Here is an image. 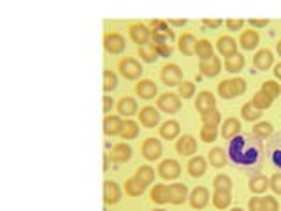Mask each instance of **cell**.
Segmentation results:
<instances>
[{
  "label": "cell",
  "instance_id": "cell-1",
  "mask_svg": "<svg viewBox=\"0 0 281 211\" xmlns=\"http://www.w3.org/2000/svg\"><path fill=\"white\" fill-rule=\"evenodd\" d=\"M118 69H119V72L123 74V78H125V80H130V81L137 80V78H140V74H143V65H140L135 59H130V56L119 60Z\"/></svg>",
  "mask_w": 281,
  "mask_h": 211
},
{
  "label": "cell",
  "instance_id": "cell-2",
  "mask_svg": "<svg viewBox=\"0 0 281 211\" xmlns=\"http://www.w3.org/2000/svg\"><path fill=\"white\" fill-rule=\"evenodd\" d=\"M156 106H158L160 111L167 114H176L177 111L181 109V99L179 95L176 93H164L156 99Z\"/></svg>",
  "mask_w": 281,
  "mask_h": 211
},
{
  "label": "cell",
  "instance_id": "cell-3",
  "mask_svg": "<svg viewBox=\"0 0 281 211\" xmlns=\"http://www.w3.org/2000/svg\"><path fill=\"white\" fill-rule=\"evenodd\" d=\"M125 37L118 32H109L106 37H104V48L109 55H119V53L125 51Z\"/></svg>",
  "mask_w": 281,
  "mask_h": 211
},
{
  "label": "cell",
  "instance_id": "cell-4",
  "mask_svg": "<svg viewBox=\"0 0 281 211\" xmlns=\"http://www.w3.org/2000/svg\"><path fill=\"white\" fill-rule=\"evenodd\" d=\"M129 35H130V39L134 41V43L137 44L139 48L150 44V39H151L150 28H148L144 23H132L130 28H129Z\"/></svg>",
  "mask_w": 281,
  "mask_h": 211
},
{
  "label": "cell",
  "instance_id": "cell-5",
  "mask_svg": "<svg viewBox=\"0 0 281 211\" xmlns=\"http://www.w3.org/2000/svg\"><path fill=\"white\" fill-rule=\"evenodd\" d=\"M160 78H162L164 85H167V86H179L181 83H183V72H181V69L177 67L176 64L164 65Z\"/></svg>",
  "mask_w": 281,
  "mask_h": 211
},
{
  "label": "cell",
  "instance_id": "cell-6",
  "mask_svg": "<svg viewBox=\"0 0 281 211\" xmlns=\"http://www.w3.org/2000/svg\"><path fill=\"white\" fill-rule=\"evenodd\" d=\"M162 143H160L156 138H148L146 141L143 143V148H140V153H143V157L146 160H150V162H155V160H158L160 157H162Z\"/></svg>",
  "mask_w": 281,
  "mask_h": 211
},
{
  "label": "cell",
  "instance_id": "cell-7",
  "mask_svg": "<svg viewBox=\"0 0 281 211\" xmlns=\"http://www.w3.org/2000/svg\"><path fill=\"white\" fill-rule=\"evenodd\" d=\"M199 69L202 72V76L206 78H214L222 72V62L218 56L211 55V56H206V59H200L199 62Z\"/></svg>",
  "mask_w": 281,
  "mask_h": 211
},
{
  "label": "cell",
  "instance_id": "cell-8",
  "mask_svg": "<svg viewBox=\"0 0 281 211\" xmlns=\"http://www.w3.org/2000/svg\"><path fill=\"white\" fill-rule=\"evenodd\" d=\"M137 114H139V122L143 123V127H146V129H155L160 123V113L151 106L143 107Z\"/></svg>",
  "mask_w": 281,
  "mask_h": 211
},
{
  "label": "cell",
  "instance_id": "cell-9",
  "mask_svg": "<svg viewBox=\"0 0 281 211\" xmlns=\"http://www.w3.org/2000/svg\"><path fill=\"white\" fill-rule=\"evenodd\" d=\"M158 175L164 180H176L181 175V165L174 159H167L158 165Z\"/></svg>",
  "mask_w": 281,
  "mask_h": 211
},
{
  "label": "cell",
  "instance_id": "cell-10",
  "mask_svg": "<svg viewBox=\"0 0 281 211\" xmlns=\"http://www.w3.org/2000/svg\"><path fill=\"white\" fill-rule=\"evenodd\" d=\"M176 151L183 157L195 155V151H197L195 138H193V136H181V138L176 141Z\"/></svg>",
  "mask_w": 281,
  "mask_h": 211
},
{
  "label": "cell",
  "instance_id": "cell-11",
  "mask_svg": "<svg viewBox=\"0 0 281 211\" xmlns=\"http://www.w3.org/2000/svg\"><path fill=\"white\" fill-rule=\"evenodd\" d=\"M216 99H214V95L211 92H200L199 95H197L195 99V109L199 111L200 114L208 113V111H213L216 109Z\"/></svg>",
  "mask_w": 281,
  "mask_h": 211
},
{
  "label": "cell",
  "instance_id": "cell-12",
  "mask_svg": "<svg viewBox=\"0 0 281 211\" xmlns=\"http://www.w3.org/2000/svg\"><path fill=\"white\" fill-rule=\"evenodd\" d=\"M111 160L116 164H123V162H129L132 159V148L127 143H118L113 146V150L109 153Z\"/></svg>",
  "mask_w": 281,
  "mask_h": 211
},
{
  "label": "cell",
  "instance_id": "cell-13",
  "mask_svg": "<svg viewBox=\"0 0 281 211\" xmlns=\"http://www.w3.org/2000/svg\"><path fill=\"white\" fill-rule=\"evenodd\" d=\"M209 202V192L206 187H197L192 190L190 194V204H192L193 209H202L206 208Z\"/></svg>",
  "mask_w": 281,
  "mask_h": 211
},
{
  "label": "cell",
  "instance_id": "cell-14",
  "mask_svg": "<svg viewBox=\"0 0 281 211\" xmlns=\"http://www.w3.org/2000/svg\"><path fill=\"white\" fill-rule=\"evenodd\" d=\"M156 85L151 80H140L137 85H135V93H137L139 99L143 101H151L156 95Z\"/></svg>",
  "mask_w": 281,
  "mask_h": 211
},
{
  "label": "cell",
  "instance_id": "cell-15",
  "mask_svg": "<svg viewBox=\"0 0 281 211\" xmlns=\"http://www.w3.org/2000/svg\"><path fill=\"white\" fill-rule=\"evenodd\" d=\"M188 197V190H187V185L183 183H172L169 187V202L171 204H183Z\"/></svg>",
  "mask_w": 281,
  "mask_h": 211
},
{
  "label": "cell",
  "instance_id": "cell-16",
  "mask_svg": "<svg viewBox=\"0 0 281 211\" xmlns=\"http://www.w3.org/2000/svg\"><path fill=\"white\" fill-rule=\"evenodd\" d=\"M122 199V190L113 180H106L104 181V201L106 204H116Z\"/></svg>",
  "mask_w": 281,
  "mask_h": 211
},
{
  "label": "cell",
  "instance_id": "cell-17",
  "mask_svg": "<svg viewBox=\"0 0 281 211\" xmlns=\"http://www.w3.org/2000/svg\"><path fill=\"white\" fill-rule=\"evenodd\" d=\"M216 48H218V51H220V55L225 56V59H229V56H232L237 53V43H235L232 37H229V35L220 37L216 43Z\"/></svg>",
  "mask_w": 281,
  "mask_h": 211
},
{
  "label": "cell",
  "instance_id": "cell-18",
  "mask_svg": "<svg viewBox=\"0 0 281 211\" xmlns=\"http://www.w3.org/2000/svg\"><path fill=\"white\" fill-rule=\"evenodd\" d=\"M206 171H208V164H206V159L200 155L193 157V159H190L188 162V175L192 178H200L206 175Z\"/></svg>",
  "mask_w": 281,
  "mask_h": 211
},
{
  "label": "cell",
  "instance_id": "cell-19",
  "mask_svg": "<svg viewBox=\"0 0 281 211\" xmlns=\"http://www.w3.org/2000/svg\"><path fill=\"white\" fill-rule=\"evenodd\" d=\"M118 113L122 114V117H134L135 113H139L137 111V102H135V99L129 97V95H125V97L119 99L118 102Z\"/></svg>",
  "mask_w": 281,
  "mask_h": 211
},
{
  "label": "cell",
  "instance_id": "cell-20",
  "mask_svg": "<svg viewBox=\"0 0 281 211\" xmlns=\"http://www.w3.org/2000/svg\"><path fill=\"white\" fill-rule=\"evenodd\" d=\"M123 125H125V122H123L119 117H106L104 120V132L106 136H119L123 130Z\"/></svg>",
  "mask_w": 281,
  "mask_h": 211
},
{
  "label": "cell",
  "instance_id": "cell-21",
  "mask_svg": "<svg viewBox=\"0 0 281 211\" xmlns=\"http://www.w3.org/2000/svg\"><path fill=\"white\" fill-rule=\"evenodd\" d=\"M179 132H181V127L176 120H167V122H164L162 127H160V136L167 141L176 139L177 136H179Z\"/></svg>",
  "mask_w": 281,
  "mask_h": 211
},
{
  "label": "cell",
  "instance_id": "cell-22",
  "mask_svg": "<svg viewBox=\"0 0 281 211\" xmlns=\"http://www.w3.org/2000/svg\"><path fill=\"white\" fill-rule=\"evenodd\" d=\"M272 62H274V56H272V53L269 51V49H260L253 59L255 67H257L258 70H269Z\"/></svg>",
  "mask_w": 281,
  "mask_h": 211
},
{
  "label": "cell",
  "instance_id": "cell-23",
  "mask_svg": "<svg viewBox=\"0 0 281 211\" xmlns=\"http://www.w3.org/2000/svg\"><path fill=\"white\" fill-rule=\"evenodd\" d=\"M177 46H179V51L183 53V55H193L195 53V46H197V39L193 37V34H183L179 37V43H177Z\"/></svg>",
  "mask_w": 281,
  "mask_h": 211
},
{
  "label": "cell",
  "instance_id": "cell-24",
  "mask_svg": "<svg viewBox=\"0 0 281 211\" xmlns=\"http://www.w3.org/2000/svg\"><path fill=\"white\" fill-rule=\"evenodd\" d=\"M241 122H239L237 118H229L225 120V123H223L222 127V138L223 139H230L234 138L235 134H239V130H241Z\"/></svg>",
  "mask_w": 281,
  "mask_h": 211
},
{
  "label": "cell",
  "instance_id": "cell-25",
  "mask_svg": "<svg viewBox=\"0 0 281 211\" xmlns=\"http://www.w3.org/2000/svg\"><path fill=\"white\" fill-rule=\"evenodd\" d=\"M258 41H260V37L258 34L255 30H245L241 34V39H239V44H241V48L243 49H253V48H257L258 46Z\"/></svg>",
  "mask_w": 281,
  "mask_h": 211
},
{
  "label": "cell",
  "instance_id": "cell-26",
  "mask_svg": "<svg viewBox=\"0 0 281 211\" xmlns=\"http://www.w3.org/2000/svg\"><path fill=\"white\" fill-rule=\"evenodd\" d=\"M218 95L225 101H232L234 97H237V90H235V85L232 80H223L220 85H218Z\"/></svg>",
  "mask_w": 281,
  "mask_h": 211
},
{
  "label": "cell",
  "instance_id": "cell-27",
  "mask_svg": "<svg viewBox=\"0 0 281 211\" xmlns=\"http://www.w3.org/2000/svg\"><path fill=\"white\" fill-rule=\"evenodd\" d=\"M232 202V196L227 190H214L213 194V204L218 209H227Z\"/></svg>",
  "mask_w": 281,
  "mask_h": 211
},
{
  "label": "cell",
  "instance_id": "cell-28",
  "mask_svg": "<svg viewBox=\"0 0 281 211\" xmlns=\"http://www.w3.org/2000/svg\"><path fill=\"white\" fill-rule=\"evenodd\" d=\"M248 187H250V190L253 194H264L267 188L271 187V180L267 176H262V175L255 176L250 180V185H248Z\"/></svg>",
  "mask_w": 281,
  "mask_h": 211
},
{
  "label": "cell",
  "instance_id": "cell-29",
  "mask_svg": "<svg viewBox=\"0 0 281 211\" xmlns=\"http://www.w3.org/2000/svg\"><path fill=\"white\" fill-rule=\"evenodd\" d=\"M150 196L155 204H165V202H169V187H165L162 183L155 185V187L151 188Z\"/></svg>",
  "mask_w": 281,
  "mask_h": 211
},
{
  "label": "cell",
  "instance_id": "cell-30",
  "mask_svg": "<svg viewBox=\"0 0 281 211\" xmlns=\"http://www.w3.org/2000/svg\"><path fill=\"white\" fill-rule=\"evenodd\" d=\"M245 67V56L241 55V53H235V55L229 56V59H225V69L227 72H239V70H243Z\"/></svg>",
  "mask_w": 281,
  "mask_h": 211
},
{
  "label": "cell",
  "instance_id": "cell-31",
  "mask_svg": "<svg viewBox=\"0 0 281 211\" xmlns=\"http://www.w3.org/2000/svg\"><path fill=\"white\" fill-rule=\"evenodd\" d=\"M135 178L144 187H148L155 180V171H153V167H150V165H140V167H137V171H135Z\"/></svg>",
  "mask_w": 281,
  "mask_h": 211
},
{
  "label": "cell",
  "instance_id": "cell-32",
  "mask_svg": "<svg viewBox=\"0 0 281 211\" xmlns=\"http://www.w3.org/2000/svg\"><path fill=\"white\" fill-rule=\"evenodd\" d=\"M151 28H153L151 34L162 35V37H169L171 41H174V32H172L171 28H169V25L165 23V22H160V20H153V22H151Z\"/></svg>",
  "mask_w": 281,
  "mask_h": 211
},
{
  "label": "cell",
  "instance_id": "cell-33",
  "mask_svg": "<svg viewBox=\"0 0 281 211\" xmlns=\"http://www.w3.org/2000/svg\"><path fill=\"white\" fill-rule=\"evenodd\" d=\"M137 55L140 56V60L148 62V64H153V62H156V59H158V53H156V49H155V46H153V43L146 44V46H140L137 49Z\"/></svg>",
  "mask_w": 281,
  "mask_h": 211
},
{
  "label": "cell",
  "instance_id": "cell-34",
  "mask_svg": "<svg viewBox=\"0 0 281 211\" xmlns=\"http://www.w3.org/2000/svg\"><path fill=\"white\" fill-rule=\"evenodd\" d=\"M208 159H209V164L213 165V167H223L227 162V155H225V150H222V148H213L209 153H208Z\"/></svg>",
  "mask_w": 281,
  "mask_h": 211
},
{
  "label": "cell",
  "instance_id": "cell-35",
  "mask_svg": "<svg viewBox=\"0 0 281 211\" xmlns=\"http://www.w3.org/2000/svg\"><path fill=\"white\" fill-rule=\"evenodd\" d=\"M144 185L140 183L137 178H130V180L125 181V192L129 194L130 197H137V196H143L144 192Z\"/></svg>",
  "mask_w": 281,
  "mask_h": 211
},
{
  "label": "cell",
  "instance_id": "cell-36",
  "mask_svg": "<svg viewBox=\"0 0 281 211\" xmlns=\"http://www.w3.org/2000/svg\"><path fill=\"white\" fill-rule=\"evenodd\" d=\"M122 139L123 141H132V139H135L139 136V127H137V123L134 122V120H127L125 122V125H123V130H122Z\"/></svg>",
  "mask_w": 281,
  "mask_h": 211
},
{
  "label": "cell",
  "instance_id": "cell-37",
  "mask_svg": "<svg viewBox=\"0 0 281 211\" xmlns=\"http://www.w3.org/2000/svg\"><path fill=\"white\" fill-rule=\"evenodd\" d=\"M241 117L243 120H246V122H255V120L262 117V113H260V109H257L251 102H248V104L241 107Z\"/></svg>",
  "mask_w": 281,
  "mask_h": 211
},
{
  "label": "cell",
  "instance_id": "cell-38",
  "mask_svg": "<svg viewBox=\"0 0 281 211\" xmlns=\"http://www.w3.org/2000/svg\"><path fill=\"white\" fill-rule=\"evenodd\" d=\"M251 104H253L257 109H267V107H271V104H272V99L269 97V95H266L260 90V92H257L253 95V99H251Z\"/></svg>",
  "mask_w": 281,
  "mask_h": 211
},
{
  "label": "cell",
  "instance_id": "cell-39",
  "mask_svg": "<svg viewBox=\"0 0 281 211\" xmlns=\"http://www.w3.org/2000/svg\"><path fill=\"white\" fill-rule=\"evenodd\" d=\"M262 92L266 93V95H269L272 101H274L276 97H279L281 86H279L276 81H264V83H262Z\"/></svg>",
  "mask_w": 281,
  "mask_h": 211
},
{
  "label": "cell",
  "instance_id": "cell-40",
  "mask_svg": "<svg viewBox=\"0 0 281 211\" xmlns=\"http://www.w3.org/2000/svg\"><path fill=\"white\" fill-rule=\"evenodd\" d=\"M116 86H118V76L113 72V70L106 69L104 70V90L109 93V92H113Z\"/></svg>",
  "mask_w": 281,
  "mask_h": 211
},
{
  "label": "cell",
  "instance_id": "cell-41",
  "mask_svg": "<svg viewBox=\"0 0 281 211\" xmlns=\"http://www.w3.org/2000/svg\"><path fill=\"white\" fill-rule=\"evenodd\" d=\"M195 53H197V56H199V59H206V56L213 55V46H211V43H209V41H206V39L197 41Z\"/></svg>",
  "mask_w": 281,
  "mask_h": 211
},
{
  "label": "cell",
  "instance_id": "cell-42",
  "mask_svg": "<svg viewBox=\"0 0 281 211\" xmlns=\"http://www.w3.org/2000/svg\"><path fill=\"white\" fill-rule=\"evenodd\" d=\"M193 93H195V85L192 81H183L177 86V95L181 99H192Z\"/></svg>",
  "mask_w": 281,
  "mask_h": 211
},
{
  "label": "cell",
  "instance_id": "cell-43",
  "mask_svg": "<svg viewBox=\"0 0 281 211\" xmlns=\"http://www.w3.org/2000/svg\"><path fill=\"white\" fill-rule=\"evenodd\" d=\"M213 187H214V190H227V192H230V188H232V180L225 175H218L213 181Z\"/></svg>",
  "mask_w": 281,
  "mask_h": 211
},
{
  "label": "cell",
  "instance_id": "cell-44",
  "mask_svg": "<svg viewBox=\"0 0 281 211\" xmlns=\"http://www.w3.org/2000/svg\"><path fill=\"white\" fill-rule=\"evenodd\" d=\"M220 111L218 109H213V111H208V113L202 114V122H204V125H211V127H218V123H220Z\"/></svg>",
  "mask_w": 281,
  "mask_h": 211
},
{
  "label": "cell",
  "instance_id": "cell-45",
  "mask_svg": "<svg viewBox=\"0 0 281 211\" xmlns=\"http://www.w3.org/2000/svg\"><path fill=\"white\" fill-rule=\"evenodd\" d=\"M218 138V130L216 127H211V125H204L200 130V139L204 141V143H213V141H216Z\"/></svg>",
  "mask_w": 281,
  "mask_h": 211
},
{
  "label": "cell",
  "instance_id": "cell-46",
  "mask_svg": "<svg viewBox=\"0 0 281 211\" xmlns=\"http://www.w3.org/2000/svg\"><path fill=\"white\" fill-rule=\"evenodd\" d=\"M253 134L258 136V138H267V136L272 134V125L269 122H260L253 127Z\"/></svg>",
  "mask_w": 281,
  "mask_h": 211
},
{
  "label": "cell",
  "instance_id": "cell-47",
  "mask_svg": "<svg viewBox=\"0 0 281 211\" xmlns=\"http://www.w3.org/2000/svg\"><path fill=\"white\" fill-rule=\"evenodd\" d=\"M262 208L264 211H279V204L272 196H267L262 197Z\"/></svg>",
  "mask_w": 281,
  "mask_h": 211
},
{
  "label": "cell",
  "instance_id": "cell-48",
  "mask_svg": "<svg viewBox=\"0 0 281 211\" xmlns=\"http://www.w3.org/2000/svg\"><path fill=\"white\" fill-rule=\"evenodd\" d=\"M248 209L250 211H264L262 199H260V197H251L250 202H248Z\"/></svg>",
  "mask_w": 281,
  "mask_h": 211
},
{
  "label": "cell",
  "instance_id": "cell-49",
  "mask_svg": "<svg viewBox=\"0 0 281 211\" xmlns=\"http://www.w3.org/2000/svg\"><path fill=\"white\" fill-rule=\"evenodd\" d=\"M271 188L274 194L281 196V175H274L271 178Z\"/></svg>",
  "mask_w": 281,
  "mask_h": 211
},
{
  "label": "cell",
  "instance_id": "cell-50",
  "mask_svg": "<svg viewBox=\"0 0 281 211\" xmlns=\"http://www.w3.org/2000/svg\"><path fill=\"white\" fill-rule=\"evenodd\" d=\"M243 25H245L243 20H227V28H229V30H232V32L241 30Z\"/></svg>",
  "mask_w": 281,
  "mask_h": 211
},
{
  "label": "cell",
  "instance_id": "cell-51",
  "mask_svg": "<svg viewBox=\"0 0 281 211\" xmlns=\"http://www.w3.org/2000/svg\"><path fill=\"white\" fill-rule=\"evenodd\" d=\"M234 85H235V90H237V95H243L246 92V81L243 78H234Z\"/></svg>",
  "mask_w": 281,
  "mask_h": 211
},
{
  "label": "cell",
  "instance_id": "cell-52",
  "mask_svg": "<svg viewBox=\"0 0 281 211\" xmlns=\"http://www.w3.org/2000/svg\"><path fill=\"white\" fill-rule=\"evenodd\" d=\"M113 107H114V101H113V97L111 95H104V113L109 117V113L113 111Z\"/></svg>",
  "mask_w": 281,
  "mask_h": 211
},
{
  "label": "cell",
  "instance_id": "cell-53",
  "mask_svg": "<svg viewBox=\"0 0 281 211\" xmlns=\"http://www.w3.org/2000/svg\"><path fill=\"white\" fill-rule=\"evenodd\" d=\"M222 20H204V25L208 28H211V30H216V28L222 27Z\"/></svg>",
  "mask_w": 281,
  "mask_h": 211
},
{
  "label": "cell",
  "instance_id": "cell-54",
  "mask_svg": "<svg viewBox=\"0 0 281 211\" xmlns=\"http://www.w3.org/2000/svg\"><path fill=\"white\" fill-rule=\"evenodd\" d=\"M250 25L255 28H262V27H267V20H250Z\"/></svg>",
  "mask_w": 281,
  "mask_h": 211
},
{
  "label": "cell",
  "instance_id": "cell-55",
  "mask_svg": "<svg viewBox=\"0 0 281 211\" xmlns=\"http://www.w3.org/2000/svg\"><path fill=\"white\" fill-rule=\"evenodd\" d=\"M274 76L281 81V64H278V65L274 67Z\"/></svg>",
  "mask_w": 281,
  "mask_h": 211
},
{
  "label": "cell",
  "instance_id": "cell-56",
  "mask_svg": "<svg viewBox=\"0 0 281 211\" xmlns=\"http://www.w3.org/2000/svg\"><path fill=\"white\" fill-rule=\"evenodd\" d=\"M169 25H174V27H183L185 22H181V20H171V22H169Z\"/></svg>",
  "mask_w": 281,
  "mask_h": 211
},
{
  "label": "cell",
  "instance_id": "cell-57",
  "mask_svg": "<svg viewBox=\"0 0 281 211\" xmlns=\"http://www.w3.org/2000/svg\"><path fill=\"white\" fill-rule=\"evenodd\" d=\"M109 159H111V157L106 155V159H104V171H107V169H109Z\"/></svg>",
  "mask_w": 281,
  "mask_h": 211
},
{
  "label": "cell",
  "instance_id": "cell-58",
  "mask_svg": "<svg viewBox=\"0 0 281 211\" xmlns=\"http://www.w3.org/2000/svg\"><path fill=\"white\" fill-rule=\"evenodd\" d=\"M276 51H278V55L281 56V41H279L278 44H276Z\"/></svg>",
  "mask_w": 281,
  "mask_h": 211
},
{
  "label": "cell",
  "instance_id": "cell-59",
  "mask_svg": "<svg viewBox=\"0 0 281 211\" xmlns=\"http://www.w3.org/2000/svg\"><path fill=\"white\" fill-rule=\"evenodd\" d=\"M230 211H245V209H241V208H232Z\"/></svg>",
  "mask_w": 281,
  "mask_h": 211
},
{
  "label": "cell",
  "instance_id": "cell-60",
  "mask_svg": "<svg viewBox=\"0 0 281 211\" xmlns=\"http://www.w3.org/2000/svg\"><path fill=\"white\" fill-rule=\"evenodd\" d=\"M153 211H165V209H162V208H160V209H153Z\"/></svg>",
  "mask_w": 281,
  "mask_h": 211
}]
</instances>
